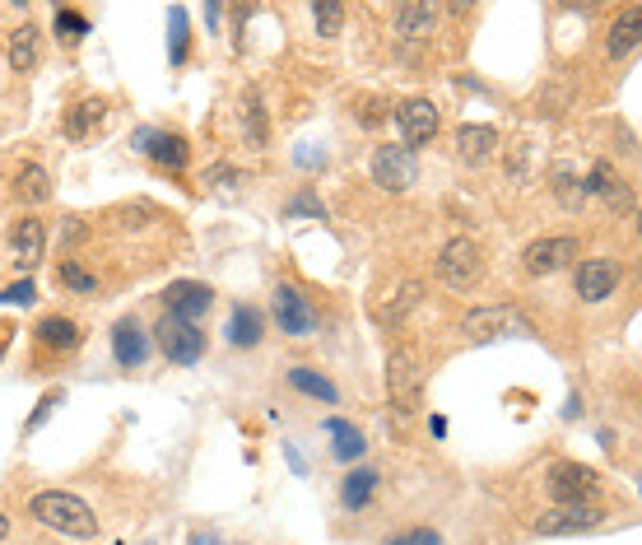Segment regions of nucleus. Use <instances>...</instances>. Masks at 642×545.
<instances>
[{
  "mask_svg": "<svg viewBox=\"0 0 642 545\" xmlns=\"http://www.w3.org/2000/svg\"><path fill=\"white\" fill-rule=\"evenodd\" d=\"M28 518L42 522L47 532H61L70 541H94L98 536V518L94 508L84 504L80 494H66V490H42L28 499Z\"/></svg>",
  "mask_w": 642,
  "mask_h": 545,
  "instance_id": "1",
  "label": "nucleus"
},
{
  "mask_svg": "<svg viewBox=\"0 0 642 545\" xmlns=\"http://www.w3.org/2000/svg\"><path fill=\"white\" fill-rule=\"evenodd\" d=\"M419 387H424V368H419L415 350H391L387 359V401L396 420H410L419 410Z\"/></svg>",
  "mask_w": 642,
  "mask_h": 545,
  "instance_id": "2",
  "label": "nucleus"
},
{
  "mask_svg": "<svg viewBox=\"0 0 642 545\" xmlns=\"http://www.w3.org/2000/svg\"><path fill=\"white\" fill-rule=\"evenodd\" d=\"M461 327H466V341L470 345L508 341V336H531V322H526L517 308H503V303H494V308H475Z\"/></svg>",
  "mask_w": 642,
  "mask_h": 545,
  "instance_id": "3",
  "label": "nucleus"
},
{
  "mask_svg": "<svg viewBox=\"0 0 642 545\" xmlns=\"http://www.w3.org/2000/svg\"><path fill=\"white\" fill-rule=\"evenodd\" d=\"M154 336H159V350L173 359V364H201V355H205V331L196 327V322L163 313L159 327H154Z\"/></svg>",
  "mask_w": 642,
  "mask_h": 545,
  "instance_id": "4",
  "label": "nucleus"
},
{
  "mask_svg": "<svg viewBox=\"0 0 642 545\" xmlns=\"http://www.w3.org/2000/svg\"><path fill=\"white\" fill-rule=\"evenodd\" d=\"M438 275L447 280L452 289H470V285H480V275H484V252L475 238H452V243L442 247V257H438Z\"/></svg>",
  "mask_w": 642,
  "mask_h": 545,
  "instance_id": "5",
  "label": "nucleus"
},
{
  "mask_svg": "<svg viewBox=\"0 0 642 545\" xmlns=\"http://www.w3.org/2000/svg\"><path fill=\"white\" fill-rule=\"evenodd\" d=\"M131 150L145 154L149 164L168 168V173H182V168H187V159H191V145L177 136V131H154V126H140V131H135Z\"/></svg>",
  "mask_w": 642,
  "mask_h": 545,
  "instance_id": "6",
  "label": "nucleus"
},
{
  "mask_svg": "<svg viewBox=\"0 0 642 545\" xmlns=\"http://www.w3.org/2000/svg\"><path fill=\"white\" fill-rule=\"evenodd\" d=\"M373 182L382 191H410L419 182V159L405 145H377L373 150Z\"/></svg>",
  "mask_w": 642,
  "mask_h": 545,
  "instance_id": "7",
  "label": "nucleus"
},
{
  "mask_svg": "<svg viewBox=\"0 0 642 545\" xmlns=\"http://www.w3.org/2000/svg\"><path fill=\"white\" fill-rule=\"evenodd\" d=\"M596 490H601V480L591 476L587 466L577 462H559L549 471V499L559 508H577V504H596Z\"/></svg>",
  "mask_w": 642,
  "mask_h": 545,
  "instance_id": "8",
  "label": "nucleus"
},
{
  "mask_svg": "<svg viewBox=\"0 0 642 545\" xmlns=\"http://www.w3.org/2000/svg\"><path fill=\"white\" fill-rule=\"evenodd\" d=\"M573 257H582V243L568 238V233H554V238H535L522 252L526 275H554L563 266H573Z\"/></svg>",
  "mask_w": 642,
  "mask_h": 545,
  "instance_id": "9",
  "label": "nucleus"
},
{
  "mask_svg": "<svg viewBox=\"0 0 642 545\" xmlns=\"http://www.w3.org/2000/svg\"><path fill=\"white\" fill-rule=\"evenodd\" d=\"M442 126V112L428 103V98H405V103H396V131H401V145L405 150H415V145H424V140L438 136Z\"/></svg>",
  "mask_w": 642,
  "mask_h": 545,
  "instance_id": "10",
  "label": "nucleus"
},
{
  "mask_svg": "<svg viewBox=\"0 0 642 545\" xmlns=\"http://www.w3.org/2000/svg\"><path fill=\"white\" fill-rule=\"evenodd\" d=\"M275 322H280V331L294 336V341H308L312 331H317V313H312V303L303 299L294 285L275 289Z\"/></svg>",
  "mask_w": 642,
  "mask_h": 545,
  "instance_id": "11",
  "label": "nucleus"
},
{
  "mask_svg": "<svg viewBox=\"0 0 642 545\" xmlns=\"http://www.w3.org/2000/svg\"><path fill=\"white\" fill-rule=\"evenodd\" d=\"M573 289H577V299H582V303H605L619 289V266L610 257L582 261V266H577V275H573Z\"/></svg>",
  "mask_w": 642,
  "mask_h": 545,
  "instance_id": "12",
  "label": "nucleus"
},
{
  "mask_svg": "<svg viewBox=\"0 0 642 545\" xmlns=\"http://www.w3.org/2000/svg\"><path fill=\"white\" fill-rule=\"evenodd\" d=\"M601 508L596 504H577V508H549L545 518L535 522L540 536H577V532H596L601 527Z\"/></svg>",
  "mask_w": 642,
  "mask_h": 545,
  "instance_id": "13",
  "label": "nucleus"
},
{
  "mask_svg": "<svg viewBox=\"0 0 642 545\" xmlns=\"http://www.w3.org/2000/svg\"><path fill=\"white\" fill-rule=\"evenodd\" d=\"M163 303H168V313L173 317L201 322V317L214 308V294H210V285H201V280H173V285L163 289Z\"/></svg>",
  "mask_w": 642,
  "mask_h": 545,
  "instance_id": "14",
  "label": "nucleus"
},
{
  "mask_svg": "<svg viewBox=\"0 0 642 545\" xmlns=\"http://www.w3.org/2000/svg\"><path fill=\"white\" fill-rule=\"evenodd\" d=\"M638 42H642V5H624V10L610 19V33H605V56H610V61H619V56H629Z\"/></svg>",
  "mask_w": 642,
  "mask_h": 545,
  "instance_id": "15",
  "label": "nucleus"
},
{
  "mask_svg": "<svg viewBox=\"0 0 642 545\" xmlns=\"http://www.w3.org/2000/svg\"><path fill=\"white\" fill-rule=\"evenodd\" d=\"M33 336H38V345L42 350H52V355H70L75 345L84 341V331H80V322L75 317H42L38 327H33Z\"/></svg>",
  "mask_w": 642,
  "mask_h": 545,
  "instance_id": "16",
  "label": "nucleus"
},
{
  "mask_svg": "<svg viewBox=\"0 0 642 545\" xmlns=\"http://www.w3.org/2000/svg\"><path fill=\"white\" fill-rule=\"evenodd\" d=\"M112 355H117L121 368H140L149 359V341L135 317H121L117 327H112Z\"/></svg>",
  "mask_w": 642,
  "mask_h": 545,
  "instance_id": "17",
  "label": "nucleus"
},
{
  "mask_svg": "<svg viewBox=\"0 0 642 545\" xmlns=\"http://www.w3.org/2000/svg\"><path fill=\"white\" fill-rule=\"evenodd\" d=\"M103 122H107V103H103V98H80V103H70V108H66L61 131H66V140H89Z\"/></svg>",
  "mask_w": 642,
  "mask_h": 545,
  "instance_id": "18",
  "label": "nucleus"
},
{
  "mask_svg": "<svg viewBox=\"0 0 642 545\" xmlns=\"http://www.w3.org/2000/svg\"><path fill=\"white\" fill-rule=\"evenodd\" d=\"M587 196H601V201L610 205V210H629V205H633L629 182L619 178V173H615L610 164H605V159H601L596 168H591V178H587Z\"/></svg>",
  "mask_w": 642,
  "mask_h": 545,
  "instance_id": "19",
  "label": "nucleus"
},
{
  "mask_svg": "<svg viewBox=\"0 0 642 545\" xmlns=\"http://www.w3.org/2000/svg\"><path fill=\"white\" fill-rule=\"evenodd\" d=\"M10 247H14V261L33 271L42 261V247H47V229H42V219H19L10 229Z\"/></svg>",
  "mask_w": 642,
  "mask_h": 545,
  "instance_id": "20",
  "label": "nucleus"
},
{
  "mask_svg": "<svg viewBox=\"0 0 642 545\" xmlns=\"http://www.w3.org/2000/svg\"><path fill=\"white\" fill-rule=\"evenodd\" d=\"M10 70H19V75H28V70H38L42 66V33H38V24H19L10 33Z\"/></svg>",
  "mask_w": 642,
  "mask_h": 545,
  "instance_id": "21",
  "label": "nucleus"
},
{
  "mask_svg": "<svg viewBox=\"0 0 642 545\" xmlns=\"http://www.w3.org/2000/svg\"><path fill=\"white\" fill-rule=\"evenodd\" d=\"M261 336H266V317L256 313L252 303H238V308H233V317H228V345L252 350V345H261Z\"/></svg>",
  "mask_w": 642,
  "mask_h": 545,
  "instance_id": "22",
  "label": "nucleus"
},
{
  "mask_svg": "<svg viewBox=\"0 0 642 545\" xmlns=\"http://www.w3.org/2000/svg\"><path fill=\"white\" fill-rule=\"evenodd\" d=\"M494 150H498L494 126H461V131H456V154H461L466 164H484V159H494Z\"/></svg>",
  "mask_w": 642,
  "mask_h": 545,
  "instance_id": "23",
  "label": "nucleus"
},
{
  "mask_svg": "<svg viewBox=\"0 0 642 545\" xmlns=\"http://www.w3.org/2000/svg\"><path fill=\"white\" fill-rule=\"evenodd\" d=\"M14 196H19L24 205L52 201V178H47V168H42V164H24V168H19V178H14Z\"/></svg>",
  "mask_w": 642,
  "mask_h": 545,
  "instance_id": "24",
  "label": "nucleus"
},
{
  "mask_svg": "<svg viewBox=\"0 0 642 545\" xmlns=\"http://www.w3.org/2000/svg\"><path fill=\"white\" fill-rule=\"evenodd\" d=\"M377 471H368V466H359V471H349L345 485H340V504L349 508V513H359V508H368V499H373L377 490Z\"/></svg>",
  "mask_w": 642,
  "mask_h": 545,
  "instance_id": "25",
  "label": "nucleus"
},
{
  "mask_svg": "<svg viewBox=\"0 0 642 545\" xmlns=\"http://www.w3.org/2000/svg\"><path fill=\"white\" fill-rule=\"evenodd\" d=\"M433 24H438V10H433V5H401V10H396V33L410 42L428 38Z\"/></svg>",
  "mask_w": 642,
  "mask_h": 545,
  "instance_id": "26",
  "label": "nucleus"
},
{
  "mask_svg": "<svg viewBox=\"0 0 642 545\" xmlns=\"http://www.w3.org/2000/svg\"><path fill=\"white\" fill-rule=\"evenodd\" d=\"M419 299H424V294H419V285H415V280H410V285L391 289V299L373 303V317H377V322H382V327H391V322H401V317L410 313V308H415Z\"/></svg>",
  "mask_w": 642,
  "mask_h": 545,
  "instance_id": "27",
  "label": "nucleus"
},
{
  "mask_svg": "<svg viewBox=\"0 0 642 545\" xmlns=\"http://www.w3.org/2000/svg\"><path fill=\"white\" fill-rule=\"evenodd\" d=\"M326 434L335 438L331 452L340 457V462H359L363 448H368V443H363V434H359V424H349V420H326Z\"/></svg>",
  "mask_w": 642,
  "mask_h": 545,
  "instance_id": "28",
  "label": "nucleus"
},
{
  "mask_svg": "<svg viewBox=\"0 0 642 545\" xmlns=\"http://www.w3.org/2000/svg\"><path fill=\"white\" fill-rule=\"evenodd\" d=\"M289 382H294L303 396H312V401H326V406H335V401H340L335 382H326L321 373H312V368H289Z\"/></svg>",
  "mask_w": 642,
  "mask_h": 545,
  "instance_id": "29",
  "label": "nucleus"
},
{
  "mask_svg": "<svg viewBox=\"0 0 642 545\" xmlns=\"http://www.w3.org/2000/svg\"><path fill=\"white\" fill-rule=\"evenodd\" d=\"M168 56H173V66L187 61V10L182 5L168 14Z\"/></svg>",
  "mask_w": 642,
  "mask_h": 545,
  "instance_id": "30",
  "label": "nucleus"
},
{
  "mask_svg": "<svg viewBox=\"0 0 642 545\" xmlns=\"http://www.w3.org/2000/svg\"><path fill=\"white\" fill-rule=\"evenodd\" d=\"M312 19H317L321 38H335V33L345 28V5H335V0H317V5H312Z\"/></svg>",
  "mask_w": 642,
  "mask_h": 545,
  "instance_id": "31",
  "label": "nucleus"
},
{
  "mask_svg": "<svg viewBox=\"0 0 642 545\" xmlns=\"http://www.w3.org/2000/svg\"><path fill=\"white\" fill-rule=\"evenodd\" d=\"M554 196H559L568 210H582V201H587V182H577L568 168H559V173H554Z\"/></svg>",
  "mask_w": 642,
  "mask_h": 545,
  "instance_id": "32",
  "label": "nucleus"
},
{
  "mask_svg": "<svg viewBox=\"0 0 642 545\" xmlns=\"http://www.w3.org/2000/svg\"><path fill=\"white\" fill-rule=\"evenodd\" d=\"M56 280H61L66 289H75V294H94L98 289V280L84 271L80 261H61V266H56Z\"/></svg>",
  "mask_w": 642,
  "mask_h": 545,
  "instance_id": "33",
  "label": "nucleus"
},
{
  "mask_svg": "<svg viewBox=\"0 0 642 545\" xmlns=\"http://www.w3.org/2000/svg\"><path fill=\"white\" fill-rule=\"evenodd\" d=\"M56 33H61L66 42H84V33H89V14L61 5V10H56Z\"/></svg>",
  "mask_w": 642,
  "mask_h": 545,
  "instance_id": "34",
  "label": "nucleus"
},
{
  "mask_svg": "<svg viewBox=\"0 0 642 545\" xmlns=\"http://www.w3.org/2000/svg\"><path fill=\"white\" fill-rule=\"evenodd\" d=\"M242 126H247V140H252V145H266V117H261L256 94L247 98V108H242Z\"/></svg>",
  "mask_w": 642,
  "mask_h": 545,
  "instance_id": "35",
  "label": "nucleus"
},
{
  "mask_svg": "<svg viewBox=\"0 0 642 545\" xmlns=\"http://www.w3.org/2000/svg\"><path fill=\"white\" fill-rule=\"evenodd\" d=\"M61 401H66V396H61V392H47V396H42V401H38V410H33V415H28V420H24V434H38L42 424H47V415H52V410L61 406Z\"/></svg>",
  "mask_w": 642,
  "mask_h": 545,
  "instance_id": "36",
  "label": "nucleus"
},
{
  "mask_svg": "<svg viewBox=\"0 0 642 545\" xmlns=\"http://www.w3.org/2000/svg\"><path fill=\"white\" fill-rule=\"evenodd\" d=\"M284 215L298 219V215H308V219H326V210H321V201L312 196V191H303V196H294V201L284 205Z\"/></svg>",
  "mask_w": 642,
  "mask_h": 545,
  "instance_id": "37",
  "label": "nucleus"
},
{
  "mask_svg": "<svg viewBox=\"0 0 642 545\" xmlns=\"http://www.w3.org/2000/svg\"><path fill=\"white\" fill-rule=\"evenodd\" d=\"M387 545H442V536L433 532V527H415V532H401V536H391Z\"/></svg>",
  "mask_w": 642,
  "mask_h": 545,
  "instance_id": "38",
  "label": "nucleus"
},
{
  "mask_svg": "<svg viewBox=\"0 0 642 545\" xmlns=\"http://www.w3.org/2000/svg\"><path fill=\"white\" fill-rule=\"evenodd\" d=\"M0 299H5V303H24V308H28V303L38 299V289H33V280H14V285L5 289Z\"/></svg>",
  "mask_w": 642,
  "mask_h": 545,
  "instance_id": "39",
  "label": "nucleus"
},
{
  "mask_svg": "<svg viewBox=\"0 0 642 545\" xmlns=\"http://www.w3.org/2000/svg\"><path fill=\"white\" fill-rule=\"evenodd\" d=\"M205 182H210V187H224V191H233V182H238V168L219 164V168H210V173H205Z\"/></svg>",
  "mask_w": 642,
  "mask_h": 545,
  "instance_id": "40",
  "label": "nucleus"
},
{
  "mask_svg": "<svg viewBox=\"0 0 642 545\" xmlns=\"http://www.w3.org/2000/svg\"><path fill=\"white\" fill-rule=\"evenodd\" d=\"M294 159H298V164H303V168H317V164H326V154H317V150H298Z\"/></svg>",
  "mask_w": 642,
  "mask_h": 545,
  "instance_id": "41",
  "label": "nucleus"
},
{
  "mask_svg": "<svg viewBox=\"0 0 642 545\" xmlns=\"http://www.w3.org/2000/svg\"><path fill=\"white\" fill-rule=\"evenodd\" d=\"M191 545H224V541H219V536H210V532H196V536H191Z\"/></svg>",
  "mask_w": 642,
  "mask_h": 545,
  "instance_id": "42",
  "label": "nucleus"
},
{
  "mask_svg": "<svg viewBox=\"0 0 642 545\" xmlns=\"http://www.w3.org/2000/svg\"><path fill=\"white\" fill-rule=\"evenodd\" d=\"M0 536H10V522H5V513H0Z\"/></svg>",
  "mask_w": 642,
  "mask_h": 545,
  "instance_id": "43",
  "label": "nucleus"
},
{
  "mask_svg": "<svg viewBox=\"0 0 642 545\" xmlns=\"http://www.w3.org/2000/svg\"><path fill=\"white\" fill-rule=\"evenodd\" d=\"M638 238H642V205H638Z\"/></svg>",
  "mask_w": 642,
  "mask_h": 545,
  "instance_id": "44",
  "label": "nucleus"
}]
</instances>
